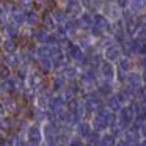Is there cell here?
<instances>
[{"instance_id": "obj_1", "label": "cell", "mask_w": 146, "mask_h": 146, "mask_svg": "<svg viewBox=\"0 0 146 146\" xmlns=\"http://www.w3.org/2000/svg\"><path fill=\"white\" fill-rule=\"evenodd\" d=\"M24 138L27 140L30 146H42L44 143V133H42V124L38 123H32L30 127L27 129Z\"/></svg>"}, {"instance_id": "obj_2", "label": "cell", "mask_w": 146, "mask_h": 146, "mask_svg": "<svg viewBox=\"0 0 146 146\" xmlns=\"http://www.w3.org/2000/svg\"><path fill=\"white\" fill-rule=\"evenodd\" d=\"M98 72H99V80L116 83V64L115 63H110V61L104 60L101 63V66H99Z\"/></svg>"}, {"instance_id": "obj_3", "label": "cell", "mask_w": 146, "mask_h": 146, "mask_svg": "<svg viewBox=\"0 0 146 146\" xmlns=\"http://www.w3.org/2000/svg\"><path fill=\"white\" fill-rule=\"evenodd\" d=\"M47 80L49 79H47V77H44L41 72H39L38 68L33 66L32 71H30V74H29V77H27V80H25V85H27V88H29V90H32V91L36 93L46 82H47Z\"/></svg>"}, {"instance_id": "obj_4", "label": "cell", "mask_w": 146, "mask_h": 146, "mask_svg": "<svg viewBox=\"0 0 146 146\" xmlns=\"http://www.w3.org/2000/svg\"><path fill=\"white\" fill-rule=\"evenodd\" d=\"M123 11L124 10L118 3H104L99 13H102L111 24H113V22H118V21L123 19Z\"/></svg>"}, {"instance_id": "obj_5", "label": "cell", "mask_w": 146, "mask_h": 146, "mask_svg": "<svg viewBox=\"0 0 146 146\" xmlns=\"http://www.w3.org/2000/svg\"><path fill=\"white\" fill-rule=\"evenodd\" d=\"M124 85L129 86V88L135 93V96H137L138 90L143 88V86H146L145 82H143V77H141V71H138V69L130 71V72L127 74V77H126V83H124Z\"/></svg>"}, {"instance_id": "obj_6", "label": "cell", "mask_w": 146, "mask_h": 146, "mask_svg": "<svg viewBox=\"0 0 146 146\" xmlns=\"http://www.w3.org/2000/svg\"><path fill=\"white\" fill-rule=\"evenodd\" d=\"M2 64H7L13 72H16L24 64L21 52H17V54H2Z\"/></svg>"}, {"instance_id": "obj_7", "label": "cell", "mask_w": 146, "mask_h": 146, "mask_svg": "<svg viewBox=\"0 0 146 146\" xmlns=\"http://www.w3.org/2000/svg\"><path fill=\"white\" fill-rule=\"evenodd\" d=\"M35 66L38 68L39 72H41L44 77H47V79L55 74V63H54L52 58H41V60L36 61Z\"/></svg>"}, {"instance_id": "obj_8", "label": "cell", "mask_w": 146, "mask_h": 146, "mask_svg": "<svg viewBox=\"0 0 146 146\" xmlns=\"http://www.w3.org/2000/svg\"><path fill=\"white\" fill-rule=\"evenodd\" d=\"M118 119H119V123L123 124L126 129H129L133 124V121H135V113H133V110L129 105H124V107L118 111Z\"/></svg>"}, {"instance_id": "obj_9", "label": "cell", "mask_w": 146, "mask_h": 146, "mask_svg": "<svg viewBox=\"0 0 146 146\" xmlns=\"http://www.w3.org/2000/svg\"><path fill=\"white\" fill-rule=\"evenodd\" d=\"M41 25V11L38 8H32L25 14V27L29 29H38Z\"/></svg>"}, {"instance_id": "obj_10", "label": "cell", "mask_w": 146, "mask_h": 146, "mask_svg": "<svg viewBox=\"0 0 146 146\" xmlns=\"http://www.w3.org/2000/svg\"><path fill=\"white\" fill-rule=\"evenodd\" d=\"M42 29H46L47 32L54 33L55 30H57V24H55L54 17H52V13H50V8H44V10L41 11V25Z\"/></svg>"}, {"instance_id": "obj_11", "label": "cell", "mask_w": 146, "mask_h": 146, "mask_svg": "<svg viewBox=\"0 0 146 146\" xmlns=\"http://www.w3.org/2000/svg\"><path fill=\"white\" fill-rule=\"evenodd\" d=\"M121 58H123V50H121V46L118 44V42H116V44H113V46H110L108 49H105V50H104V60L110 61V63L116 64Z\"/></svg>"}, {"instance_id": "obj_12", "label": "cell", "mask_w": 146, "mask_h": 146, "mask_svg": "<svg viewBox=\"0 0 146 146\" xmlns=\"http://www.w3.org/2000/svg\"><path fill=\"white\" fill-rule=\"evenodd\" d=\"M90 123H91V127H93V130L94 132H98V133H105V132H108V124H107V119H105L104 116H101L99 113H96V115H93L91 118H90Z\"/></svg>"}, {"instance_id": "obj_13", "label": "cell", "mask_w": 146, "mask_h": 146, "mask_svg": "<svg viewBox=\"0 0 146 146\" xmlns=\"http://www.w3.org/2000/svg\"><path fill=\"white\" fill-rule=\"evenodd\" d=\"M21 44L19 39H11V38H2V54H17L21 52Z\"/></svg>"}, {"instance_id": "obj_14", "label": "cell", "mask_w": 146, "mask_h": 146, "mask_svg": "<svg viewBox=\"0 0 146 146\" xmlns=\"http://www.w3.org/2000/svg\"><path fill=\"white\" fill-rule=\"evenodd\" d=\"M108 35L113 36L118 44H119L121 41H124V39L127 38V35H126V27H124L123 21H118V22L111 24V29H110V32H108Z\"/></svg>"}, {"instance_id": "obj_15", "label": "cell", "mask_w": 146, "mask_h": 146, "mask_svg": "<svg viewBox=\"0 0 146 146\" xmlns=\"http://www.w3.org/2000/svg\"><path fill=\"white\" fill-rule=\"evenodd\" d=\"M115 85H116V83L102 82V80H99L98 86H96V91H98V94L101 96L102 99H107L108 96H111V94H115V93H116L118 88H115Z\"/></svg>"}, {"instance_id": "obj_16", "label": "cell", "mask_w": 146, "mask_h": 146, "mask_svg": "<svg viewBox=\"0 0 146 146\" xmlns=\"http://www.w3.org/2000/svg\"><path fill=\"white\" fill-rule=\"evenodd\" d=\"M74 132H76L77 135L80 137V138H83V140L86 141V140L90 138V135H91L94 130H93V127H91V123H90V119H83V121H80V123L76 126Z\"/></svg>"}, {"instance_id": "obj_17", "label": "cell", "mask_w": 146, "mask_h": 146, "mask_svg": "<svg viewBox=\"0 0 146 146\" xmlns=\"http://www.w3.org/2000/svg\"><path fill=\"white\" fill-rule=\"evenodd\" d=\"M21 27H17L16 24L10 22L7 25L2 27V38H11V39H19L21 38Z\"/></svg>"}, {"instance_id": "obj_18", "label": "cell", "mask_w": 146, "mask_h": 146, "mask_svg": "<svg viewBox=\"0 0 146 146\" xmlns=\"http://www.w3.org/2000/svg\"><path fill=\"white\" fill-rule=\"evenodd\" d=\"M77 24H79L80 32H86V33H88L90 30L93 29V25H94V16H93L91 13H86V11H85V13L77 19Z\"/></svg>"}, {"instance_id": "obj_19", "label": "cell", "mask_w": 146, "mask_h": 146, "mask_svg": "<svg viewBox=\"0 0 146 146\" xmlns=\"http://www.w3.org/2000/svg\"><path fill=\"white\" fill-rule=\"evenodd\" d=\"M76 42H77V44H79L85 52L90 50L91 47H94V46H96V41L93 39V36L90 35V33H86V32H82V33H80V35L76 38Z\"/></svg>"}, {"instance_id": "obj_20", "label": "cell", "mask_w": 146, "mask_h": 146, "mask_svg": "<svg viewBox=\"0 0 146 146\" xmlns=\"http://www.w3.org/2000/svg\"><path fill=\"white\" fill-rule=\"evenodd\" d=\"M25 14H27V11L16 5V8L13 10V13L10 14V21L13 24H16L17 27L22 29V27H25Z\"/></svg>"}, {"instance_id": "obj_21", "label": "cell", "mask_w": 146, "mask_h": 146, "mask_svg": "<svg viewBox=\"0 0 146 146\" xmlns=\"http://www.w3.org/2000/svg\"><path fill=\"white\" fill-rule=\"evenodd\" d=\"M52 33L47 32L46 29H42V27H38V29H35V35H33V42L38 46L41 44H49V39H50Z\"/></svg>"}, {"instance_id": "obj_22", "label": "cell", "mask_w": 146, "mask_h": 146, "mask_svg": "<svg viewBox=\"0 0 146 146\" xmlns=\"http://www.w3.org/2000/svg\"><path fill=\"white\" fill-rule=\"evenodd\" d=\"M93 16H94V27L101 29L102 32H105V33L110 32V29H111V22L104 16V14H102V13H96V14H93Z\"/></svg>"}, {"instance_id": "obj_23", "label": "cell", "mask_w": 146, "mask_h": 146, "mask_svg": "<svg viewBox=\"0 0 146 146\" xmlns=\"http://www.w3.org/2000/svg\"><path fill=\"white\" fill-rule=\"evenodd\" d=\"M123 138L126 140V141H129L130 145H137V143H140V141L143 140L140 130H138V129H133V127H129V129L124 132Z\"/></svg>"}, {"instance_id": "obj_24", "label": "cell", "mask_w": 146, "mask_h": 146, "mask_svg": "<svg viewBox=\"0 0 146 146\" xmlns=\"http://www.w3.org/2000/svg\"><path fill=\"white\" fill-rule=\"evenodd\" d=\"M116 69H119V71H123V72L129 74L130 71L137 69V68H135V60H133V58L123 57V58H121V60L116 63Z\"/></svg>"}, {"instance_id": "obj_25", "label": "cell", "mask_w": 146, "mask_h": 146, "mask_svg": "<svg viewBox=\"0 0 146 146\" xmlns=\"http://www.w3.org/2000/svg\"><path fill=\"white\" fill-rule=\"evenodd\" d=\"M127 10L132 11V13L135 14V17L140 16V14H143V13H146V0H130Z\"/></svg>"}, {"instance_id": "obj_26", "label": "cell", "mask_w": 146, "mask_h": 146, "mask_svg": "<svg viewBox=\"0 0 146 146\" xmlns=\"http://www.w3.org/2000/svg\"><path fill=\"white\" fill-rule=\"evenodd\" d=\"M113 44H116V39H115L111 35H108V33H107V35H104L101 39L96 41V47H98L99 50H102V52H104L105 49H108L110 46H113Z\"/></svg>"}, {"instance_id": "obj_27", "label": "cell", "mask_w": 146, "mask_h": 146, "mask_svg": "<svg viewBox=\"0 0 146 146\" xmlns=\"http://www.w3.org/2000/svg\"><path fill=\"white\" fill-rule=\"evenodd\" d=\"M105 105H107L111 111H115V113H118V111L124 107V105L121 104V101L118 99L116 93H115V94H111V96H108V98L105 99Z\"/></svg>"}, {"instance_id": "obj_28", "label": "cell", "mask_w": 146, "mask_h": 146, "mask_svg": "<svg viewBox=\"0 0 146 146\" xmlns=\"http://www.w3.org/2000/svg\"><path fill=\"white\" fill-rule=\"evenodd\" d=\"M124 27H126V35L127 38H135L137 33L140 30V25L137 24V19H132L129 22H124Z\"/></svg>"}, {"instance_id": "obj_29", "label": "cell", "mask_w": 146, "mask_h": 146, "mask_svg": "<svg viewBox=\"0 0 146 146\" xmlns=\"http://www.w3.org/2000/svg\"><path fill=\"white\" fill-rule=\"evenodd\" d=\"M118 140L119 138H116L111 132H105V133H102V137H101V146H116Z\"/></svg>"}, {"instance_id": "obj_30", "label": "cell", "mask_w": 146, "mask_h": 146, "mask_svg": "<svg viewBox=\"0 0 146 146\" xmlns=\"http://www.w3.org/2000/svg\"><path fill=\"white\" fill-rule=\"evenodd\" d=\"M121 46V50H123V57L127 58H133V52H132V42H130V38H126L124 41L119 42ZM135 60V58H133Z\"/></svg>"}, {"instance_id": "obj_31", "label": "cell", "mask_w": 146, "mask_h": 146, "mask_svg": "<svg viewBox=\"0 0 146 146\" xmlns=\"http://www.w3.org/2000/svg\"><path fill=\"white\" fill-rule=\"evenodd\" d=\"M50 57H52V46L50 44L38 46V60H41V58H50Z\"/></svg>"}, {"instance_id": "obj_32", "label": "cell", "mask_w": 146, "mask_h": 146, "mask_svg": "<svg viewBox=\"0 0 146 146\" xmlns=\"http://www.w3.org/2000/svg\"><path fill=\"white\" fill-rule=\"evenodd\" d=\"M11 76H14V72L7 66V64H0V77H2V80L10 79Z\"/></svg>"}, {"instance_id": "obj_33", "label": "cell", "mask_w": 146, "mask_h": 146, "mask_svg": "<svg viewBox=\"0 0 146 146\" xmlns=\"http://www.w3.org/2000/svg\"><path fill=\"white\" fill-rule=\"evenodd\" d=\"M135 19H137V24L140 25V29H141V27H146V13H143V14H140V16H137Z\"/></svg>"}, {"instance_id": "obj_34", "label": "cell", "mask_w": 146, "mask_h": 146, "mask_svg": "<svg viewBox=\"0 0 146 146\" xmlns=\"http://www.w3.org/2000/svg\"><path fill=\"white\" fill-rule=\"evenodd\" d=\"M135 38H138L140 41L146 42V27H141V29L138 30V33H137V36H135Z\"/></svg>"}, {"instance_id": "obj_35", "label": "cell", "mask_w": 146, "mask_h": 146, "mask_svg": "<svg viewBox=\"0 0 146 146\" xmlns=\"http://www.w3.org/2000/svg\"><path fill=\"white\" fill-rule=\"evenodd\" d=\"M129 3H130V0H118V5H119L123 10H127V8H129Z\"/></svg>"}, {"instance_id": "obj_36", "label": "cell", "mask_w": 146, "mask_h": 146, "mask_svg": "<svg viewBox=\"0 0 146 146\" xmlns=\"http://www.w3.org/2000/svg\"><path fill=\"white\" fill-rule=\"evenodd\" d=\"M140 133H141V138H143V140H146V121L143 123L141 129H140Z\"/></svg>"}, {"instance_id": "obj_37", "label": "cell", "mask_w": 146, "mask_h": 146, "mask_svg": "<svg viewBox=\"0 0 146 146\" xmlns=\"http://www.w3.org/2000/svg\"><path fill=\"white\" fill-rule=\"evenodd\" d=\"M116 146H132V145H130L129 141H126L124 138H119V140H118V145Z\"/></svg>"}, {"instance_id": "obj_38", "label": "cell", "mask_w": 146, "mask_h": 146, "mask_svg": "<svg viewBox=\"0 0 146 146\" xmlns=\"http://www.w3.org/2000/svg\"><path fill=\"white\" fill-rule=\"evenodd\" d=\"M102 3H118V0H101Z\"/></svg>"}, {"instance_id": "obj_39", "label": "cell", "mask_w": 146, "mask_h": 146, "mask_svg": "<svg viewBox=\"0 0 146 146\" xmlns=\"http://www.w3.org/2000/svg\"><path fill=\"white\" fill-rule=\"evenodd\" d=\"M141 77H143V82L146 85V69H141Z\"/></svg>"}, {"instance_id": "obj_40", "label": "cell", "mask_w": 146, "mask_h": 146, "mask_svg": "<svg viewBox=\"0 0 146 146\" xmlns=\"http://www.w3.org/2000/svg\"><path fill=\"white\" fill-rule=\"evenodd\" d=\"M7 2H10V0H0V3H7Z\"/></svg>"}, {"instance_id": "obj_41", "label": "cell", "mask_w": 146, "mask_h": 146, "mask_svg": "<svg viewBox=\"0 0 146 146\" xmlns=\"http://www.w3.org/2000/svg\"><path fill=\"white\" fill-rule=\"evenodd\" d=\"M98 146H101V143H99V145H98Z\"/></svg>"}]
</instances>
